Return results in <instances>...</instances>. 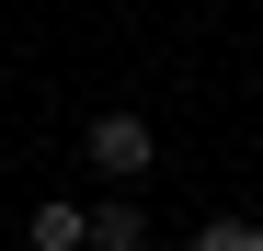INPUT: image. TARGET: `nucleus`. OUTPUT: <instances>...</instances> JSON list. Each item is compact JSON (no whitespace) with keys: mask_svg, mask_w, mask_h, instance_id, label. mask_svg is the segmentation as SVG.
<instances>
[{"mask_svg":"<svg viewBox=\"0 0 263 251\" xmlns=\"http://www.w3.org/2000/svg\"><path fill=\"white\" fill-rule=\"evenodd\" d=\"M80 149H92V172H103V183H138L149 160H160V137H149L138 114H92V137H80Z\"/></svg>","mask_w":263,"mask_h":251,"instance_id":"f257e3e1","label":"nucleus"},{"mask_svg":"<svg viewBox=\"0 0 263 251\" xmlns=\"http://www.w3.org/2000/svg\"><path fill=\"white\" fill-rule=\"evenodd\" d=\"M23 240H34V251H92V217H80L69 194H46V205L23 217Z\"/></svg>","mask_w":263,"mask_h":251,"instance_id":"f03ea898","label":"nucleus"},{"mask_svg":"<svg viewBox=\"0 0 263 251\" xmlns=\"http://www.w3.org/2000/svg\"><path fill=\"white\" fill-rule=\"evenodd\" d=\"M92 251H149V217H138V205H92Z\"/></svg>","mask_w":263,"mask_h":251,"instance_id":"7ed1b4c3","label":"nucleus"},{"mask_svg":"<svg viewBox=\"0 0 263 251\" xmlns=\"http://www.w3.org/2000/svg\"><path fill=\"white\" fill-rule=\"evenodd\" d=\"M195 251H263V228H252V217H206V228H195Z\"/></svg>","mask_w":263,"mask_h":251,"instance_id":"20e7f679","label":"nucleus"}]
</instances>
